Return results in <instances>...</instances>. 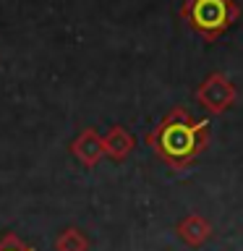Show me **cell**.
Wrapping results in <instances>:
<instances>
[{
  "label": "cell",
  "instance_id": "cell-6",
  "mask_svg": "<svg viewBox=\"0 0 243 251\" xmlns=\"http://www.w3.org/2000/svg\"><path fill=\"white\" fill-rule=\"evenodd\" d=\"M102 144H105V154L115 162H123L125 157L133 152L136 147V139L131 136V131L125 126H110L107 133L102 136Z\"/></svg>",
  "mask_w": 243,
  "mask_h": 251
},
{
  "label": "cell",
  "instance_id": "cell-7",
  "mask_svg": "<svg viewBox=\"0 0 243 251\" xmlns=\"http://www.w3.org/2000/svg\"><path fill=\"white\" fill-rule=\"evenodd\" d=\"M55 251H89V238L81 227L71 225L55 238Z\"/></svg>",
  "mask_w": 243,
  "mask_h": 251
},
{
  "label": "cell",
  "instance_id": "cell-5",
  "mask_svg": "<svg viewBox=\"0 0 243 251\" xmlns=\"http://www.w3.org/2000/svg\"><path fill=\"white\" fill-rule=\"evenodd\" d=\"M175 233H178V238L186 243V246H191V249H199L204 246L209 238H212V223L207 217H201V215H186L180 223L175 225Z\"/></svg>",
  "mask_w": 243,
  "mask_h": 251
},
{
  "label": "cell",
  "instance_id": "cell-8",
  "mask_svg": "<svg viewBox=\"0 0 243 251\" xmlns=\"http://www.w3.org/2000/svg\"><path fill=\"white\" fill-rule=\"evenodd\" d=\"M0 251H37V249L29 246L26 241H21L16 233H5L0 238Z\"/></svg>",
  "mask_w": 243,
  "mask_h": 251
},
{
  "label": "cell",
  "instance_id": "cell-1",
  "mask_svg": "<svg viewBox=\"0 0 243 251\" xmlns=\"http://www.w3.org/2000/svg\"><path fill=\"white\" fill-rule=\"evenodd\" d=\"M146 144L172 170H186L209 144V121L194 118L186 107H172L146 133Z\"/></svg>",
  "mask_w": 243,
  "mask_h": 251
},
{
  "label": "cell",
  "instance_id": "cell-2",
  "mask_svg": "<svg viewBox=\"0 0 243 251\" xmlns=\"http://www.w3.org/2000/svg\"><path fill=\"white\" fill-rule=\"evenodd\" d=\"M180 16L196 34L215 42L241 19V5L235 0H186Z\"/></svg>",
  "mask_w": 243,
  "mask_h": 251
},
{
  "label": "cell",
  "instance_id": "cell-3",
  "mask_svg": "<svg viewBox=\"0 0 243 251\" xmlns=\"http://www.w3.org/2000/svg\"><path fill=\"white\" fill-rule=\"evenodd\" d=\"M194 97H196V102H199L204 110H207V113L222 115V113H227V110L235 105V100H238V89H235V84L225 74L215 71V74H209L199 84V89L194 92Z\"/></svg>",
  "mask_w": 243,
  "mask_h": 251
},
{
  "label": "cell",
  "instance_id": "cell-4",
  "mask_svg": "<svg viewBox=\"0 0 243 251\" xmlns=\"http://www.w3.org/2000/svg\"><path fill=\"white\" fill-rule=\"evenodd\" d=\"M71 154L76 157L84 168H94L102 157H105V144H102V136L94 128H84L78 136L71 141Z\"/></svg>",
  "mask_w": 243,
  "mask_h": 251
}]
</instances>
